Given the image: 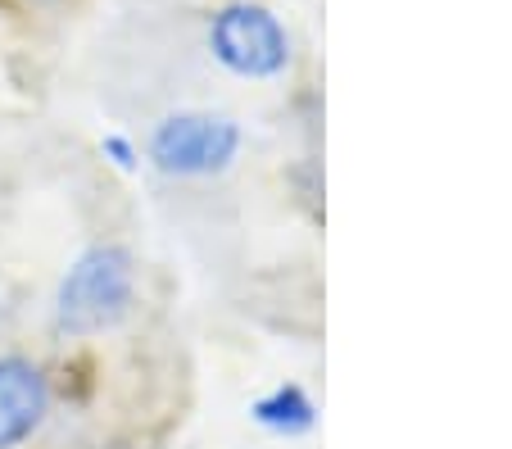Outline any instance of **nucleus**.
I'll return each mask as SVG.
<instances>
[{
	"mask_svg": "<svg viewBox=\"0 0 512 449\" xmlns=\"http://www.w3.org/2000/svg\"><path fill=\"white\" fill-rule=\"evenodd\" d=\"M254 418L263 422L268 431H281V436H300V431L313 427V404L300 386H281L272 391L268 400L254 404Z\"/></svg>",
	"mask_w": 512,
	"mask_h": 449,
	"instance_id": "39448f33",
	"label": "nucleus"
},
{
	"mask_svg": "<svg viewBox=\"0 0 512 449\" xmlns=\"http://www.w3.org/2000/svg\"><path fill=\"white\" fill-rule=\"evenodd\" d=\"M50 409V391L37 363L19 359H0V449H19L32 431L41 427Z\"/></svg>",
	"mask_w": 512,
	"mask_h": 449,
	"instance_id": "20e7f679",
	"label": "nucleus"
},
{
	"mask_svg": "<svg viewBox=\"0 0 512 449\" xmlns=\"http://www.w3.org/2000/svg\"><path fill=\"white\" fill-rule=\"evenodd\" d=\"M136 291V273L127 250L118 245H96L68 268V277L59 282L55 300V323L68 336H96L109 332L127 318Z\"/></svg>",
	"mask_w": 512,
	"mask_h": 449,
	"instance_id": "f257e3e1",
	"label": "nucleus"
},
{
	"mask_svg": "<svg viewBox=\"0 0 512 449\" xmlns=\"http://www.w3.org/2000/svg\"><path fill=\"white\" fill-rule=\"evenodd\" d=\"M105 155L114 159L123 173H127V168H136V150H132V141H127V137H105Z\"/></svg>",
	"mask_w": 512,
	"mask_h": 449,
	"instance_id": "423d86ee",
	"label": "nucleus"
},
{
	"mask_svg": "<svg viewBox=\"0 0 512 449\" xmlns=\"http://www.w3.org/2000/svg\"><path fill=\"white\" fill-rule=\"evenodd\" d=\"M241 150V127L223 114H168L150 137V159L173 177L223 173Z\"/></svg>",
	"mask_w": 512,
	"mask_h": 449,
	"instance_id": "7ed1b4c3",
	"label": "nucleus"
},
{
	"mask_svg": "<svg viewBox=\"0 0 512 449\" xmlns=\"http://www.w3.org/2000/svg\"><path fill=\"white\" fill-rule=\"evenodd\" d=\"M209 50L241 78H277L290 64V37L268 5L232 0L209 19Z\"/></svg>",
	"mask_w": 512,
	"mask_h": 449,
	"instance_id": "f03ea898",
	"label": "nucleus"
}]
</instances>
